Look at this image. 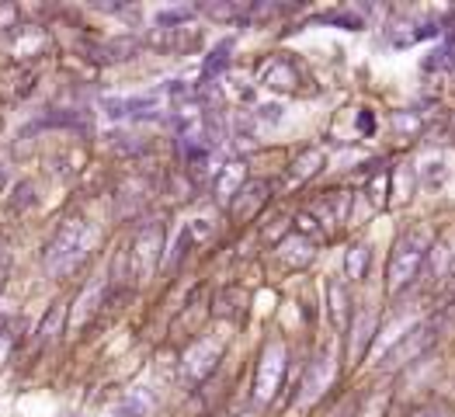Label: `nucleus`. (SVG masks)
<instances>
[{
    "label": "nucleus",
    "mask_w": 455,
    "mask_h": 417,
    "mask_svg": "<svg viewBox=\"0 0 455 417\" xmlns=\"http://www.w3.org/2000/svg\"><path fill=\"white\" fill-rule=\"evenodd\" d=\"M18 25V8L15 4H0V32H11Z\"/></svg>",
    "instance_id": "7c9ffc66"
},
{
    "label": "nucleus",
    "mask_w": 455,
    "mask_h": 417,
    "mask_svg": "<svg viewBox=\"0 0 455 417\" xmlns=\"http://www.w3.org/2000/svg\"><path fill=\"white\" fill-rule=\"evenodd\" d=\"M191 247H195V240H191V230H188V223H184V227L177 230L174 244H167V251H163V268H181L184 258L191 254Z\"/></svg>",
    "instance_id": "5701e85b"
},
{
    "label": "nucleus",
    "mask_w": 455,
    "mask_h": 417,
    "mask_svg": "<svg viewBox=\"0 0 455 417\" xmlns=\"http://www.w3.org/2000/svg\"><path fill=\"white\" fill-rule=\"evenodd\" d=\"M368 268H372V247L365 240H355L344 254V278L351 285H358V282L368 278Z\"/></svg>",
    "instance_id": "f3484780"
},
{
    "label": "nucleus",
    "mask_w": 455,
    "mask_h": 417,
    "mask_svg": "<svg viewBox=\"0 0 455 417\" xmlns=\"http://www.w3.org/2000/svg\"><path fill=\"white\" fill-rule=\"evenodd\" d=\"M289 365H292V351H289L285 337H278V334L265 337V344L258 348L254 379H251V403L254 407H271L278 400V389L289 375Z\"/></svg>",
    "instance_id": "7ed1b4c3"
},
{
    "label": "nucleus",
    "mask_w": 455,
    "mask_h": 417,
    "mask_svg": "<svg viewBox=\"0 0 455 417\" xmlns=\"http://www.w3.org/2000/svg\"><path fill=\"white\" fill-rule=\"evenodd\" d=\"M251 181V167L244 163V160H226L222 167H215V174H212V191H215V202L219 205H230L233 202V195L244 188Z\"/></svg>",
    "instance_id": "9d476101"
},
{
    "label": "nucleus",
    "mask_w": 455,
    "mask_h": 417,
    "mask_svg": "<svg viewBox=\"0 0 455 417\" xmlns=\"http://www.w3.org/2000/svg\"><path fill=\"white\" fill-rule=\"evenodd\" d=\"M445 177H448L445 160H427V163L417 167V184H424V188H441Z\"/></svg>",
    "instance_id": "a878e982"
},
{
    "label": "nucleus",
    "mask_w": 455,
    "mask_h": 417,
    "mask_svg": "<svg viewBox=\"0 0 455 417\" xmlns=\"http://www.w3.org/2000/svg\"><path fill=\"white\" fill-rule=\"evenodd\" d=\"M153 414H157V396H153V389H146V386L129 389V393L118 400V407H115V417H153Z\"/></svg>",
    "instance_id": "2eb2a0df"
},
{
    "label": "nucleus",
    "mask_w": 455,
    "mask_h": 417,
    "mask_svg": "<svg viewBox=\"0 0 455 417\" xmlns=\"http://www.w3.org/2000/svg\"><path fill=\"white\" fill-rule=\"evenodd\" d=\"M195 18H198V8H167V11L157 15V28L177 32V28H188Z\"/></svg>",
    "instance_id": "b1692460"
},
{
    "label": "nucleus",
    "mask_w": 455,
    "mask_h": 417,
    "mask_svg": "<svg viewBox=\"0 0 455 417\" xmlns=\"http://www.w3.org/2000/svg\"><path fill=\"white\" fill-rule=\"evenodd\" d=\"M271 202V181H247L233 202L226 205V216H230V223L244 227V223H254L261 213H265V205Z\"/></svg>",
    "instance_id": "6e6552de"
},
{
    "label": "nucleus",
    "mask_w": 455,
    "mask_h": 417,
    "mask_svg": "<svg viewBox=\"0 0 455 417\" xmlns=\"http://www.w3.org/2000/svg\"><path fill=\"white\" fill-rule=\"evenodd\" d=\"M327 303H330V320H334V327H337L341 337H344V330H348V323H351V313H355L348 285L337 282V278H330V282H327Z\"/></svg>",
    "instance_id": "4468645a"
},
{
    "label": "nucleus",
    "mask_w": 455,
    "mask_h": 417,
    "mask_svg": "<svg viewBox=\"0 0 455 417\" xmlns=\"http://www.w3.org/2000/svg\"><path fill=\"white\" fill-rule=\"evenodd\" d=\"M198 15H205L212 21H226V25H240V18L247 11H244V4H237V0H219V4H198Z\"/></svg>",
    "instance_id": "4be33fe9"
},
{
    "label": "nucleus",
    "mask_w": 455,
    "mask_h": 417,
    "mask_svg": "<svg viewBox=\"0 0 455 417\" xmlns=\"http://www.w3.org/2000/svg\"><path fill=\"white\" fill-rule=\"evenodd\" d=\"M32 205H35V184H32V181H18V184L11 188L8 208H11V213H28Z\"/></svg>",
    "instance_id": "393cba45"
},
{
    "label": "nucleus",
    "mask_w": 455,
    "mask_h": 417,
    "mask_svg": "<svg viewBox=\"0 0 455 417\" xmlns=\"http://www.w3.org/2000/svg\"><path fill=\"white\" fill-rule=\"evenodd\" d=\"M431 240H434V233L424 223H413V227L400 230V237L393 240L389 261H386V296L400 299L420 282Z\"/></svg>",
    "instance_id": "f03ea898"
},
{
    "label": "nucleus",
    "mask_w": 455,
    "mask_h": 417,
    "mask_svg": "<svg viewBox=\"0 0 455 417\" xmlns=\"http://www.w3.org/2000/svg\"><path fill=\"white\" fill-rule=\"evenodd\" d=\"M452 275H455V268H452Z\"/></svg>",
    "instance_id": "f704fd0d"
},
{
    "label": "nucleus",
    "mask_w": 455,
    "mask_h": 417,
    "mask_svg": "<svg viewBox=\"0 0 455 417\" xmlns=\"http://www.w3.org/2000/svg\"><path fill=\"white\" fill-rule=\"evenodd\" d=\"M413 417H448V410H445V407H438V403H431V407H420Z\"/></svg>",
    "instance_id": "2f4dec72"
},
{
    "label": "nucleus",
    "mask_w": 455,
    "mask_h": 417,
    "mask_svg": "<svg viewBox=\"0 0 455 417\" xmlns=\"http://www.w3.org/2000/svg\"><path fill=\"white\" fill-rule=\"evenodd\" d=\"M278 261L285 265V268H310L313 265V258H316V240H310V237H303V233H289L278 247Z\"/></svg>",
    "instance_id": "f8f14e48"
},
{
    "label": "nucleus",
    "mask_w": 455,
    "mask_h": 417,
    "mask_svg": "<svg viewBox=\"0 0 455 417\" xmlns=\"http://www.w3.org/2000/svg\"><path fill=\"white\" fill-rule=\"evenodd\" d=\"M389 188H393V202H389V205H407L410 195H413V188H417V170H413L410 163L393 167V174H389Z\"/></svg>",
    "instance_id": "412c9836"
},
{
    "label": "nucleus",
    "mask_w": 455,
    "mask_h": 417,
    "mask_svg": "<svg viewBox=\"0 0 455 417\" xmlns=\"http://www.w3.org/2000/svg\"><path fill=\"white\" fill-rule=\"evenodd\" d=\"M105 296H108V278H94V282H87L84 289H80V296L70 303L73 310H70V330H84V323H87V317H94L98 313V306H105Z\"/></svg>",
    "instance_id": "9b49d317"
},
{
    "label": "nucleus",
    "mask_w": 455,
    "mask_h": 417,
    "mask_svg": "<svg viewBox=\"0 0 455 417\" xmlns=\"http://www.w3.org/2000/svg\"><path fill=\"white\" fill-rule=\"evenodd\" d=\"M327 167V157H323V150H316V146H306L292 163H289V177L292 181H313L320 170Z\"/></svg>",
    "instance_id": "6ab92c4d"
},
{
    "label": "nucleus",
    "mask_w": 455,
    "mask_h": 417,
    "mask_svg": "<svg viewBox=\"0 0 455 417\" xmlns=\"http://www.w3.org/2000/svg\"><path fill=\"white\" fill-rule=\"evenodd\" d=\"M163 251H167V230L160 220H150L146 227H139L132 247H129V265H132V282L146 285L153 282V275L163 265Z\"/></svg>",
    "instance_id": "20e7f679"
},
{
    "label": "nucleus",
    "mask_w": 455,
    "mask_h": 417,
    "mask_svg": "<svg viewBox=\"0 0 455 417\" xmlns=\"http://www.w3.org/2000/svg\"><path fill=\"white\" fill-rule=\"evenodd\" d=\"M441 323H438V317H431V320H420L393 351H386L382 355V369L386 372H403V369H410V365H417V362H424L431 351H434V344L441 341Z\"/></svg>",
    "instance_id": "39448f33"
},
{
    "label": "nucleus",
    "mask_w": 455,
    "mask_h": 417,
    "mask_svg": "<svg viewBox=\"0 0 455 417\" xmlns=\"http://www.w3.org/2000/svg\"><path fill=\"white\" fill-rule=\"evenodd\" d=\"M452 268H455V247H452V240H448L445 233H438V237L431 240L424 275H427L431 282H445V278L452 275Z\"/></svg>",
    "instance_id": "ddd939ff"
},
{
    "label": "nucleus",
    "mask_w": 455,
    "mask_h": 417,
    "mask_svg": "<svg viewBox=\"0 0 455 417\" xmlns=\"http://www.w3.org/2000/svg\"><path fill=\"white\" fill-rule=\"evenodd\" d=\"M4 184H8V170L0 167V191H4Z\"/></svg>",
    "instance_id": "473e14b6"
},
{
    "label": "nucleus",
    "mask_w": 455,
    "mask_h": 417,
    "mask_svg": "<svg viewBox=\"0 0 455 417\" xmlns=\"http://www.w3.org/2000/svg\"><path fill=\"white\" fill-rule=\"evenodd\" d=\"M254 118H258V122H268V125H278V122H282V105H258V108H254Z\"/></svg>",
    "instance_id": "c85d7f7f"
},
{
    "label": "nucleus",
    "mask_w": 455,
    "mask_h": 417,
    "mask_svg": "<svg viewBox=\"0 0 455 417\" xmlns=\"http://www.w3.org/2000/svg\"><path fill=\"white\" fill-rule=\"evenodd\" d=\"M66 323H70V303H53L49 306V313H46V320L39 323V330H35V341L46 348V344H53V341H60L63 337V330H66Z\"/></svg>",
    "instance_id": "dca6fc26"
},
{
    "label": "nucleus",
    "mask_w": 455,
    "mask_h": 417,
    "mask_svg": "<svg viewBox=\"0 0 455 417\" xmlns=\"http://www.w3.org/2000/svg\"><path fill=\"white\" fill-rule=\"evenodd\" d=\"M334 379H337V344L334 341H327L313 358H310V365H306V372H303V382H299V389H296V407H313L316 400H323V393L334 386Z\"/></svg>",
    "instance_id": "423d86ee"
},
{
    "label": "nucleus",
    "mask_w": 455,
    "mask_h": 417,
    "mask_svg": "<svg viewBox=\"0 0 455 417\" xmlns=\"http://www.w3.org/2000/svg\"><path fill=\"white\" fill-rule=\"evenodd\" d=\"M219 358H222V341H212V337H198L188 351H184V358H181V365H184V372H188V379H195V382H205L212 372H215V365H219Z\"/></svg>",
    "instance_id": "1a4fd4ad"
},
{
    "label": "nucleus",
    "mask_w": 455,
    "mask_h": 417,
    "mask_svg": "<svg viewBox=\"0 0 455 417\" xmlns=\"http://www.w3.org/2000/svg\"><path fill=\"white\" fill-rule=\"evenodd\" d=\"M296 84H299V73H296V66L285 63V60H275V63L261 73V87H268V91H292Z\"/></svg>",
    "instance_id": "aec40b11"
},
{
    "label": "nucleus",
    "mask_w": 455,
    "mask_h": 417,
    "mask_svg": "<svg viewBox=\"0 0 455 417\" xmlns=\"http://www.w3.org/2000/svg\"><path fill=\"white\" fill-rule=\"evenodd\" d=\"M230 63H233V39H222V42L202 60V77H198V84H212L222 70H230Z\"/></svg>",
    "instance_id": "a211bd4d"
},
{
    "label": "nucleus",
    "mask_w": 455,
    "mask_h": 417,
    "mask_svg": "<svg viewBox=\"0 0 455 417\" xmlns=\"http://www.w3.org/2000/svg\"><path fill=\"white\" fill-rule=\"evenodd\" d=\"M105 115H108L111 122L129 118V98H108V101H105Z\"/></svg>",
    "instance_id": "cd10ccee"
},
{
    "label": "nucleus",
    "mask_w": 455,
    "mask_h": 417,
    "mask_svg": "<svg viewBox=\"0 0 455 417\" xmlns=\"http://www.w3.org/2000/svg\"><path fill=\"white\" fill-rule=\"evenodd\" d=\"M448 73H452V77H455V63H452V70H448Z\"/></svg>",
    "instance_id": "72a5a7b5"
},
{
    "label": "nucleus",
    "mask_w": 455,
    "mask_h": 417,
    "mask_svg": "<svg viewBox=\"0 0 455 417\" xmlns=\"http://www.w3.org/2000/svg\"><path fill=\"white\" fill-rule=\"evenodd\" d=\"M355 122H358V132H362V136H368V139L375 136V112H372V108H358V118H355Z\"/></svg>",
    "instance_id": "c756f323"
},
{
    "label": "nucleus",
    "mask_w": 455,
    "mask_h": 417,
    "mask_svg": "<svg viewBox=\"0 0 455 417\" xmlns=\"http://www.w3.org/2000/svg\"><path fill=\"white\" fill-rule=\"evenodd\" d=\"M393 129L410 139V136H420V132H424V118H420L417 112L403 108V112H393Z\"/></svg>",
    "instance_id": "bb28decb"
},
{
    "label": "nucleus",
    "mask_w": 455,
    "mask_h": 417,
    "mask_svg": "<svg viewBox=\"0 0 455 417\" xmlns=\"http://www.w3.org/2000/svg\"><path fill=\"white\" fill-rule=\"evenodd\" d=\"M379 334V313L368 310V306H355L351 313V323L344 330V355H348V365H362V358H368L372 351V341Z\"/></svg>",
    "instance_id": "0eeeda50"
},
{
    "label": "nucleus",
    "mask_w": 455,
    "mask_h": 417,
    "mask_svg": "<svg viewBox=\"0 0 455 417\" xmlns=\"http://www.w3.org/2000/svg\"><path fill=\"white\" fill-rule=\"evenodd\" d=\"M94 247H98V227H94L87 216L73 213V216L60 220L53 240L46 244V251H42V268H46L49 278L66 282V278L80 275V272L91 265Z\"/></svg>",
    "instance_id": "f257e3e1"
}]
</instances>
